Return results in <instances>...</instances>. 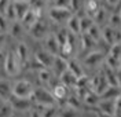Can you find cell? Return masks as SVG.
<instances>
[{
    "mask_svg": "<svg viewBox=\"0 0 121 117\" xmlns=\"http://www.w3.org/2000/svg\"><path fill=\"white\" fill-rule=\"evenodd\" d=\"M30 99L33 101V103H36L39 106H45V108L47 106H56V103H58L54 94L47 91L45 88H41V87L35 88Z\"/></svg>",
    "mask_w": 121,
    "mask_h": 117,
    "instance_id": "6da1fadb",
    "label": "cell"
},
{
    "mask_svg": "<svg viewBox=\"0 0 121 117\" xmlns=\"http://www.w3.org/2000/svg\"><path fill=\"white\" fill-rule=\"evenodd\" d=\"M21 65H22V62L18 58L17 52L14 50H10L8 54L6 55V59H4V70H6V73L8 76H11V77L17 76L21 72Z\"/></svg>",
    "mask_w": 121,
    "mask_h": 117,
    "instance_id": "7a4b0ae2",
    "label": "cell"
},
{
    "mask_svg": "<svg viewBox=\"0 0 121 117\" xmlns=\"http://www.w3.org/2000/svg\"><path fill=\"white\" fill-rule=\"evenodd\" d=\"M74 13L70 8H65V7H56L52 6L48 11V17L50 19L54 21L55 23H65L69 21V18L73 15Z\"/></svg>",
    "mask_w": 121,
    "mask_h": 117,
    "instance_id": "3957f363",
    "label": "cell"
},
{
    "mask_svg": "<svg viewBox=\"0 0 121 117\" xmlns=\"http://www.w3.org/2000/svg\"><path fill=\"white\" fill-rule=\"evenodd\" d=\"M33 91H35V88L32 86V83L28 80H19V81H15L13 84V95L14 96L30 98Z\"/></svg>",
    "mask_w": 121,
    "mask_h": 117,
    "instance_id": "277c9868",
    "label": "cell"
},
{
    "mask_svg": "<svg viewBox=\"0 0 121 117\" xmlns=\"http://www.w3.org/2000/svg\"><path fill=\"white\" fill-rule=\"evenodd\" d=\"M109 86H110V84H109V81H107V78H106L105 73L102 72V69H100V72H99L95 77L90 78V90L95 91V92L99 94V95L103 92Z\"/></svg>",
    "mask_w": 121,
    "mask_h": 117,
    "instance_id": "5b68a950",
    "label": "cell"
},
{
    "mask_svg": "<svg viewBox=\"0 0 121 117\" xmlns=\"http://www.w3.org/2000/svg\"><path fill=\"white\" fill-rule=\"evenodd\" d=\"M105 58L106 55L102 51H91L90 54L84 58V65L91 68V69H94V68H98L100 65H103Z\"/></svg>",
    "mask_w": 121,
    "mask_h": 117,
    "instance_id": "8992f818",
    "label": "cell"
},
{
    "mask_svg": "<svg viewBox=\"0 0 121 117\" xmlns=\"http://www.w3.org/2000/svg\"><path fill=\"white\" fill-rule=\"evenodd\" d=\"M120 29H114L112 26H105L103 29H102V39L105 41L106 44H109V46H112L114 43H117V41H121V33H120Z\"/></svg>",
    "mask_w": 121,
    "mask_h": 117,
    "instance_id": "52a82bcc",
    "label": "cell"
},
{
    "mask_svg": "<svg viewBox=\"0 0 121 117\" xmlns=\"http://www.w3.org/2000/svg\"><path fill=\"white\" fill-rule=\"evenodd\" d=\"M29 30H30V35H32L35 39H37V40L45 39V37L48 36V23L45 22L43 18H40Z\"/></svg>",
    "mask_w": 121,
    "mask_h": 117,
    "instance_id": "ba28073f",
    "label": "cell"
},
{
    "mask_svg": "<svg viewBox=\"0 0 121 117\" xmlns=\"http://www.w3.org/2000/svg\"><path fill=\"white\" fill-rule=\"evenodd\" d=\"M41 14H43V10H37V8L30 7L29 11H28V13L23 15V18L21 19V23L23 25V28L30 29V28L41 18Z\"/></svg>",
    "mask_w": 121,
    "mask_h": 117,
    "instance_id": "9c48e42d",
    "label": "cell"
},
{
    "mask_svg": "<svg viewBox=\"0 0 121 117\" xmlns=\"http://www.w3.org/2000/svg\"><path fill=\"white\" fill-rule=\"evenodd\" d=\"M10 102L13 105L14 110H19V112H26L33 108V101L30 98H19V96H11Z\"/></svg>",
    "mask_w": 121,
    "mask_h": 117,
    "instance_id": "30bf717a",
    "label": "cell"
},
{
    "mask_svg": "<svg viewBox=\"0 0 121 117\" xmlns=\"http://www.w3.org/2000/svg\"><path fill=\"white\" fill-rule=\"evenodd\" d=\"M55 56H56V55L51 54L50 51L41 50V51H37V52H36V61H37L43 68L50 69V68H52V63H54Z\"/></svg>",
    "mask_w": 121,
    "mask_h": 117,
    "instance_id": "8fae6325",
    "label": "cell"
},
{
    "mask_svg": "<svg viewBox=\"0 0 121 117\" xmlns=\"http://www.w3.org/2000/svg\"><path fill=\"white\" fill-rule=\"evenodd\" d=\"M52 70H54V74L56 77H60L68 70V59L60 56V55H56L52 63Z\"/></svg>",
    "mask_w": 121,
    "mask_h": 117,
    "instance_id": "7c38bea8",
    "label": "cell"
},
{
    "mask_svg": "<svg viewBox=\"0 0 121 117\" xmlns=\"http://www.w3.org/2000/svg\"><path fill=\"white\" fill-rule=\"evenodd\" d=\"M96 106L100 112L116 117V99H100Z\"/></svg>",
    "mask_w": 121,
    "mask_h": 117,
    "instance_id": "4fadbf2b",
    "label": "cell"
},
{
    "mask_svg": "<svg viewBox=\"0 0 121 117\" xmlns=\"http://www.w3.org/2000/svg\"><path fill=\"white\" fill-rule=\"evenodd\" d=\"M45 50L50 51L51 54L58 55L60 50V44L58 43V40L55 37V35H48L45 37Z\"/></svg>",
    "mask_w": 121,
    "mask_h": 117,
    "instance_id": "5bb4252c",
    "label": "cell"
},
{
    "mask_svg": "<svg viewBox=\"0 0 121 117\" xmlns=\"http://www.w3.org/2000/svg\"><path fill=\"white\" fill-rule=\"evenodd\" d=\"M11 96H13V84L8 80L1 78L0 80V98L4 101H10Z\"/></svg>",
    "mask_w": 121,
    "mask_h": 117,
    "instance_id": "9a60e30c",
    "label": "cell"
},
{
    "mask_svg": "<svg viewBox=\"0 0 121 117\" xmlns=\"http://www.w3.org/2000/svg\"><path fill=\"white\" fill-rule=\"evenodd\" d=\"M52 94L54 96H55V99L56 102H65L66 103V98H68V87L65 86V84H56V86H54V90H52Z\"/></svg>",
    "mask_w": 121,
    "mask_h": 117,
    "instance_id": "2e32d148",
    "label": "cell"
},
{
    "mask_svg": "<svg viewBox=\"0 0 121 117\" xmlns=\"http://www.w3.org/2000/svg\"><path fill=\"white\" fill-rule=\"evenodd\" d=\"M121 95V90L118 86H109L100 94V99H117Z\"/></svg>",
    "mask_w": 121,
    "mask_h": 117,
    "instance_id": "e0dca14e",
    "label": "cell"
},
{
    "mask_svg": "<svg viewBox=\"0 0 121 117\" xmlns=\"http://www.w3.org/2000/svg\"><path fill=\"white\" fill-rule=\"evenodd\" d=\"M15 13H17V21H21L23 18V15L29 11L30 4L29 1H14Z\"/></svg>",
    "mask_w": 121,
    "mask_h": 117,
    "instance_id": "ac0fdd59",
    "label": "cell"
},
{
    "mask_svg": "<svg viewBox=\"0 0 121 117\" xmlns=\"http://www.w3.org/2000/svg\"><path fill=\"white\" fill-rule=\"evenodd\" d=\"M100 8V1L99 0H85L84 1V10H85V14L90 17H94Z\"/></svg>",
    "mask_w": 121,
    "mask_h": 117,
    "instance_id": "d6986e66",
    "label": "cell"
},
{
    "mask_svg": "<svg viewBox=\"0 0 121 117\" xmlns=\"http://www.w3.org/2000/svg\"><path fill=\"white\" fill-rule=\"evenodd\" d=\"M68 29L72 33H74V35H81V29H80V17L77 15V14H73V15L69 18L68 22Z\"/></svg>",
    "mask_w": 121,
    "mask_h": 117,
    "instance_id": "ffe728a7",
    "label": "cell"
},
{
    "mask_svg": "<svg viewBox=\"0 0 121 117\" xmlns=\"http://www.w3.org/2000/svg\"><path fill=\"white\" fill-rule=\"evenodd\" d=\"M96 43L98 41H95L88 33H81V48L84 51H92L96 47Z\"/></svg>",
    "mask_w": 121,
    "mask_h": 117,
    "instance_id": "44dd1931",
    "label": "cell"
},
{
    "mask_svg": "<svg viewBox=\"0 0 121 117\" xmlns=\"http://www.w3.org/2000/svg\"><path fill=\"white\" fill-rule=\"evenodd\" d=\"M59 80H60V83H62V84H65L68 88H70V87H76V84H77V77H76V76L69 69L66 70L62 76H60Z\"/></svg>",
    "mask_w": 121,
    "mask_h": 117,
    "instance_id": "7402d4cb",
    "label": "cell"
},
{
    "mask_svg": "<svg viewBox=\"0 0 121 117\" xmlns=\"http://www.w3.org/2000/svg\"><path fill=\"white\" fill-rule=\"evenodd\" d=\"M100 101V95L96 94L92 90H88V92L85 94V96L83 98V102L87 105V106H96Z\"/></svg>",
    "mask_w": 121,
    "mask_h": 117,
    "instance_id": "603a6c76",
    "label": "cell"
},
{
    "mask_svg": "<svg viewBox=\"0 0 121 117\" xmlns=\"http://www.w3.org/2000/svg\"><path fill=\"white\" fill-rule=\"evenodd\" d=\"M68 69L74 74L76 77H81V76H84V70H83V66L80 65V63L77 62L76 59H69L68 61Z\"/></svg>",
    "mask_w": 121,
    "mask_h": 117,
    "instance_id": "cb8c5ba5",
    "label": "cell"
},
{
    "mask_svg": "<svg viewBox=\"0 0 121 117\" xmlns=\"http://www.w3.org/2000/svg\"><path fill=\"white\" fill-rule=\"evenodd\" d=\"M94 18V21H95V23L96 25H102V23H105L107 19H109V13H107V10H106L105 7H102L100 6V8H99L98 11H96V14L92 17Z\"/></svg>",
    "mask_w": 121,
    "mask_h": 117,
    "instance_id": "d4e9b609",
    "label": "cell"
},
{
    "mask_svg": "<svg viewBox=\"0 0 121 117\" xmlns=\"http://www.w3.org/2000/svg\"><path fill=\"white\" fill-rule=\"evenodd\" d=\"M78 116V112L77 109L72 108L65 103V108H59L58 110V117H77Z\"/></svg>",
    "mask_w": 121,
    "mask_h": 117,
    "instance_id": "484cf974",
    "label": "cell"
},
{
    "mask_svg": "<svg viewBox=\"0 0 121 117\" xmlns=\"http://www.w3.org/2000/svg\"><path fill=\"white\" fill-rule=\"evenodd\" d=\"M15 52L18 55V58L21 59V62L25 63L28 61V58H29V50H28V47L26 44H23V43H19L18 46H17V50H15Z\"/></svg>",
    "mask_w": 121,
    "mask_h": 117,
    "instance_id": "4316f807",
    "label": "cell"
},
{
    "mask_svg": "<svg viewBox=\"0 0 121 117\" xmlns=\"http://www.w3.org/2000/svg\"><path fill=\"white\" fill-rule=\"evenodd\" d=\"M94 23H95V21H94L92 17L87 15V14L84 17H80V29H81V33H87L88 29H90Z\"/></svg>",
    "mask_w": 121,
    "mask_h": 117,
    "instance_id": "83f0119b",
    "label": "cell"
},
{
    "mask_svg": "<svg viewBox=\"0 0 121 117\" xmlns=\"http://www.w3.org/2000/svg\"><path fill=\"white\" fill-rule=\"evenodd\" d=\"M14 113V108L10 101H3L0 105V117H13Z\"/></svg>",
    "mask_w": 121,
    "mask_h": 117,
    "instance_id": "f1b7e54d",
    "label": "cell"
},
{
    "mask_svg": "<svg viewBox=\"0 0 121 117\" xmlns=\"http://www.w3.org/2000/svg\"><path fill=\"white\" fill-rule=\"evenodd\" d=\"M23 25L21 23V21L18 22V21H14L13 25H11V28H10V32H11V36L15 37V39H19L21 36L23 35Z\"/></svg>",
    "mask_w": 121,
    "mask_h": 117,
    "instance_id": "f546056e",
    "label": "cell"
},
{
    "mask_svg": "<svg viewBox=\"0 0 121 117\" xmlns=\"http://www.w3.org/2000/svg\"><path fill=\"white\" fill-rule=\"evenodd\" d=\"M39 80H40V83H43V84H50V83L52 81V74H51V72L47 69V68L40 69L39 70Z\"/></svg>",
    "mask_w": 121,
    "mask_h": 117,
    "instance_id": "4dcf8cb0",
    "label": "cell"
},
{
    "mask_svg": "<svg viewBox=\"0 0 121 117\" xmlns=\"http://www.w3.org/2000/svg\"><path fill=\"white\" fill-rule=\"evenodd\" d=\"M109 26H112L114 29H120L121 28V15L120 13H113V14H109Z\"/></svg>",
    "mask_w": 121,
    "mask_h": 117,
    "instance_id": "1f68e13d",
    "label": "cell"
},
{
    "mask_svg": "<svg viewBox=\"0 0 121 117\" xmlns=\"http://www.w3.org/2000/svg\"><path fill=\"white\" fill-rule=\"evenodd\" d=\"M87 33H88V35H90V36L95 40V41H99V40H100V37H102V30H100V26H99V25H96V23H94L90 29H88V32H87Z\"/></svg>",
    "mask_w": 121,
    "mask_h": 117,
    "instance_id": "d6a6232c",
    "label": "cell"
},
{
    "mask_svg": "<svg viewBox=\"0 0 121 117\" xmlns=\"http://www.w3.org/2000/svg\"><path fill=\"white\" fill-rule=\"evenodd\" d=\"M105 63L109 66V68H112L113 70H118L120 69V65H121V61L107 54L106 55V58H105Z\"/></svg>",
    "mask_w": 121,
    "mask_h": 117,
    "instance_id": "836d02e7",
    "label": "cell"
},
{
    "mask_svg": "<svg viewBox=\"0 0 121 117\" xmlns=\"http://www.w3.org/2000/svg\"><path fill=\"white\" fill-rule=\"evenodd\" d=\"M109 55H112V56H114V58H117V59L121 61V41H117V43H114V44L110 46Z\"/></svg>",
    "mask_w": 121,
    "mask_h": 117,
    "instance_id": "e575fe53",
    "label": "cell"
},
{
    "mask_svg": "<svg viewBox=\"0 0 121 117\" xmlns=\"http://www.w3.org/2000/svg\"><path fill=\"white\" fill-rule=\"evenodd\" d=\"M55 37H56V40H58V43H59L60 46L65 44L69 37V29H60V30H58L55 33Z\"/></svg>",
    "mask_w": 121,
    "mask_h": 117,
    "instance_id": "d590c367",
    "label": "cell"
},
{
    "mask_svg": "<svg viewBox=\"0 0 121 117\" xmlns=\"http://www.w3.org/2000/svg\"><path fill=\"white\" fill-rule=\"evenodd\" d=\"M66 105L74 108V109H80V106H81V99H80L77 95H70V96L66 98Z\"/></svg>",
    "mask_w": 121,
    "mask_h": 117,
    "instance_id": "8d00e7d4",
    "label": "cell"
},
{
    "mask_svg": "<svg viewBox=\"0 0 121 117\" xmlns=\"http://www.w3.org/2000/svg\"><path fill=\"white\" fill-rule=\"evenodd\" d=\"M4 15L7 17L8 21H17V13H15V7H14V1H11L10 4H8L7 10H6V13H4Z\"/></svg>",
    "mask_w": 121,
    "mask_h": 117,
    "instance_id": "74e56055",
    "label": "cell"
},
{
    "mask_svg": "<svg viewBox=\"0 0 121 117\" xmlns=\"http://www.w3.org/2000/svg\"><path fill=\"white\" fill-rule=\"evenodd\" d=\"M48 0H29V4L32 8H37V10H44L47 6Z\"/></svg>",
    "mask_w": 121,
    "mask_h": 117,
    "instance_id": "f35d334b",
    "label": "cell"
},
{
    "mask_svg": "<svg viewBox=\"0 0 121 117\" xmlns=\"http://www.w3.org/2000/svg\"><path fill=\"white\" fill-rule=\"evenodd\" d=\"M84 1L85 0H70V10L74 14H77V11L84 7Z\"/></svg>",
    "mask_w": 121,
    "mask_h": 117,
    "instance_id": "ab89813d",
    "label": "cell"
},
{
    "mask_svg": "<svg viewBox=\"0 0 121 117\" xmlns=\"http://www.w3.org/2000/svg\"><path fill=\"white\" fill-rule=\"evenodd\" d=\"M8 21L7 17L3 15V14H0V32H3V33H7L8 30Z\"/></svg>",
    "mask_w": 121,
    "mask_h": 117,
    "instance_id": "60d3db41",
    "label": "cell"
},
{
    "mask_svg": "<svg viewBox=\"0 0 121 117\" xmlns=\"http://www.w3.org/2000/svg\"><path fill=\"white\" fill-rule=\"evenodd\" d=\"M54 6L56 7H65V8H70V0H55Z\"/></svg>",
    "mask_w": 121,
    "mask_h": 117,
    "instance_id": "b9f144b4",
    "label": "cell"
},
{
    "mask_svg": "<svg viewBox=\"0 0 121 117\" xmlns=\"http://www.w3.org/2000/svg\"><path fill=\"white\" fill-rule=\"evenodd\" d=\"M13 0H0V14H3L4 15V13H6V10H7L8 4L11 3Z\"/></svg>",
    "mask_w": 121,
    "mask_h": 117,
    "instance_id": "7bdbcfd3",
    "label": "cell"
},
{
    "mask_svg": "<svg viewBox=\"0 0 121 117\" xmlns=\"http://www.w3.org/2000/svg\"><path fill=\"white\" fill-rule=\"evenodd\" d=\"M6 39H7V33L0 32V51L3 50V47H4V44H6Z\"/></svg>",
    "mask_w": 121,
    "mask_h": 117,
    "instance_id": "ee69618b",
    "label": "cell"
},
{
    "mask_svg": "<svg viewBox=\"0 0 121 117\" xmlns=\"http://www.w3.org/2000/svg\"><path fill=\"white\" fill-rule=\"evenodd\" d=\"M30 117H43V114H41V112L37 109H32V113H30Z\"/></svg>",
    "mask_w": 121,
    "mask_h": 117,
    "instance_id": "f6af8a7d",
    "label": "cell"
},
{
    "mask_svg": "<svg viewBox=\"0 0 121 117\" xmlns=\"http://www.w3.org/2000/svg\"><path fill=\"white\" fill-rule=\"evenodd\" d=\"M105 1L109 4V6H112V7H113V6H116V4H117L120 0H105Z\"/></svg>",
    "mask_w": 121,
    "mask_h": 117,
    "instance_id": "bcb514c9",
    "label": "cell"
},
{
    "mask_svg": "<svg viewBox=\"0 0 121 117\" xmlns=\"http://www.w3.org/2000/svg\"><path fill=\"white\" fill-rule=\"evenodd\" d=\"M117 78H118V87H120V90H121V69L117 70Z\"/></svg>",
    "mask_w": 121,
    "mask_h": 117,
    "instance_id": "7dc6e473",
    "label": "cell"
},
{
    "mask_svg": "<svg viewBox=\"0 0 121 117\" xmlns=\"http://www.w3.org/2000/svg\"><path fill=\"white\" fill-rule=\"evenodd\" d=\"M13 1H29V0H13Z\"/></svg>",
    "mask_w": 121,
    "mask_h": 117,
    "instance_id": "c3c4849f",
    "label": "cell"
},
{
    "mask_svg": "<svg viewBox=\"0 0 121 117\" xmlns=\"http://www.w3.org/2000/svg\"><path fill=\"white\" fill-rule=\"evenodd\" d=\"M3 101H4V99H1V98H0V105H1V103H3Z\"/></svg>",
    "mask_w": 121,
    "mask_h": 117,
    "instance_id": "681fc988",
    "label": "cell"
},
{
    "mask_svg": "<svg viewBox=\"0 0 121 117\" xmlns=\"http://www.w3.org/2000/svg\"><path fill=\"white\" fill-rule=\"evenodd\" d=\"M48 1H51V3H54V1H55V0H48Z\"/></svg>",
    "mask_w": 121,
    "mask_h": 117,
    "instance_id": "f907efd6",
    "label": "cell"
},
{
    "mask_svg": "<svg viewBox=\"0 0 121 117\" xmlns=\"http://www.w3.org/2000/svg\"><path fill=\"white\" fill-rule=\"evenodd\" d=\"M120 15H121V10H120Z\"/></svg>",
    "mask_w": 121,
    "mask_h": 117,
    "instance_id": "816d5d0a",
    "label": "cell"
},
{
    "mask_svg": "<svg viewBox=\"0 0 121 117\" xmlns=\"http://www.w3.org/2000/svg\"><path fill=\"white\" fill-rule=\"evenodd\" d=\"M120 69H121V65H120Z\"/></svg>",
    "mask_w": 121,
    "mask_h": 117,
    "instance_id": "f5cc1de1",
    "label": "cell"
},
{
    "mask_svg": "<svg viewBox=\"0 0 121 117\" xmlns=\"http://www.w3.org/2000/svg\"><path fill=\"white\" fill-rule=\"evenodd\" d=\"M99 1H100V0H99Z\"/></svg>",
    "mask_w": 121,
    "mask_h": 117,
    "instance_id": "db71d44e",
    "label": "cell"
}]
</instances>
